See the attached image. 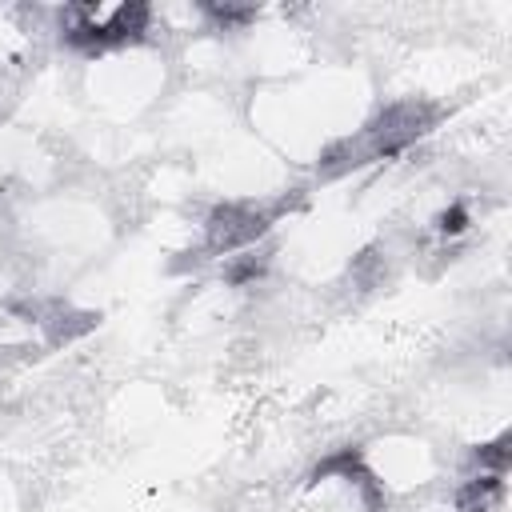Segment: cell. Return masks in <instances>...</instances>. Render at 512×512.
Wrapping results in <instances>:
<instances>
[{
    "instance_id": "1",
    "label": "cell",
    "mask_w": 512,
    "mask_h": 512,
    "mask_svg": "<svg viewBox=\"0 0 512 512\" xmlns=\"http://www.w3.org/2000/svg\"><path fill=\"white\" fill-rule=\"evenodd\" d=\"M440 120V108L428 100H392L384 104L368 128H360V136L372 148V160H388L408 152L416 140H424Z\"/></svg>"
}]
</instances>
